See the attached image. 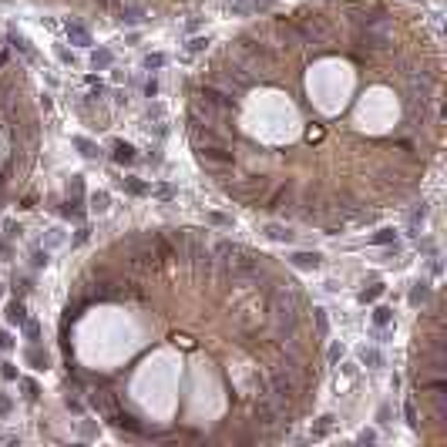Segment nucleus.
<instances>
[{
  "label": "nucleus",
  "instance_id": "nucleus-1",
  "mask_svg": "<svg viewBox=\"0 0 447 447\" xmlns=\"http://www.w3.org/2000/svg\"><path fill=\"white\" fill-rule=\"evenodd\" d=\"M296 390H300V380H296V370H289V367H276L266 377V393L276 397L279 403H286V407L292 403Z\"/></svg>",
  "mask_w": 447,
  "mask_h": 447
},
{
  "label": "nucleus",
  "instance_id": "nucleus-2",
  "mask_svg": "<svg viewBox=\"0 0 447 447\" xmlns=\"http://www.w3.org/2000/svg\"><path fill=\"white\" fill-rule=\"evenodd\" d=\"M360 47H370V51H387L390 47V27L387 21H373V24H363L360 31Z\"/></svg>",
  "mask_w": 447,
  "mask_h": 447
},
{
  "label": "nucleus",
  "instance_id": "nucleus-3",
  "mask_svg": "<svg viewBox=\"0 0 447 447\" xmlns=\"http://www.w3.org/2000/svg\"><path fill=\"white\" fill-rule=\"evenodd\" d=\"M202 101H209L212 108H219V111H232L235 104H239V98H235V91H229V88H222V84H202L199 91H195Z\"/></svg>",
  "mask_w": 447,
  "mask_h": 447
},
{
  "label": "nucleus",
  "instance_id": "nucleus-4",
  "mask_svg": "<svg viewBox=\"0 0 447 447\" xmlns=\"http://www.w3.org/2000/svg\"><path fill=\"white\" fill-rule=\"evenodd\" d=\"M252 414H256V424L272 427V424H279V420H282V414H286V403H279L276 397L262 393V397L256 400V407H252Z\"/></svg>",
  "mask_w": 447,
  "mask_h": 447
},
{
  "label": "nucleus",
  "instance_id": "nucleus-5",
  "mask_svg": "<svg viewBox=\"0 0 447 447\" xmlns=\"http://www.w3.org/2000/svg\"><path fill=\"white\" fill-rule=\"evenodd\" d=\"M276 0H229L225 4V11L232 14V17H249V14H266Z\"/></svg>",
  "mask_w": 447,
  "mask_h": 447
},
{
  "label": "nucleus",
  "instance_id": "nucleus-6",
  "mask_svg": "<svg viewBox=\"0 0 447 447\" xmlns=\"http://www.w3.org/2000/svg\"><path fill=\"white\" fill-rule=\"evenodd\" d=\"M195 148H199V158L209 162V165H232L235 162L232 152H225V148H219V145H195Z\"/></svg>",
  "mask_w": 447,
  "mask_h": 447
},
{
  "label": "nucleus",
  "instance_id": "nucleus-7",
  "mask_svg": "<svg viewBox=\"0 0 447 447\" xmlns=\"http://www.w3.org/2000/svg\"><path fill=\"white\" fill-rule=\"evenodd\" d=\"M108 420H111L114 427H121V430H131V434H138V437L145 434V427L138 424V417L124 414V410H114V407H111V410H108Z\"/></svg>",
  "mask_w": 447,
  "mask_h": 447
},
{
  "label": "nucleus",
  "instance_id": "nucleus-8",
  "mask_svg": "<svg viewBox=\"0 0 447 447\" xmlns=\"http://www.w3.org/2000/svg\"><path fill=\"white\" fill-rule=\"evenodd\" d=\"M145 4H141V0H128V4H124L121 11H118V21L121 24H141L145 21Z\"/></svg>",
  "mask_w": 447,
  "mask_h": 447
},
{
  "label": "nucleus",
  "instance_id": "nucleus-9",
  "mask_svg": "<svg viewBox=\"0 0 447 447\" xmlns=\"http://www.w3.org/2000/svg\"><path fill=\"white\" fill-rule=\"evenodd\" d=\"M64 31H67V41H71V44H78V47H88L91 44V31L81 21H67Z\"/></svg>",
  "mask_w": 447,
  "mask_h": 447
},
{
  "label": "nucleus",
  "instance_id": "nucleus-10",
  "mask_svg": "<svg viewBox=\"0 0 447 447\" xmlns=\"http://www.w3.org/2000/svg\"><path fill=\"white\" fill-rule=\"evenodd\" d=\"M289 262L296 269H320L323 266V256H320V252H292Z\"/></svg>",
  "mask_w": 447,
  "mask_h": 447
},
{
  "label": "nucleus",
  "instance_id": "nucleus-11",
  "mask_svg": "<svg viewBox=\"0 0 447 447\" xmlns=\"http://www.w3.org/2000/svg\"><path fill=\"white\" fill-rule=\"evenodd\" d=\"M4 316H7V323H11V326H24V323H27V306H24L21 300H11Z\"/></svg>",
  "mask_w": 447,
  "mask_h": 447
},
{
  "label": "nucleus",
  "instance_id": "nucleus-12",
  "mask_svg": "<svg viewBox=\"0 0 447 447\" xmlns=\"http://www.w3.org/2000/svg\"><path fill=\"white\" fill-rule=\"evenodd\" d=\"M262 235H266V239H272V242H292V235H296V232H289L286 225L269 222V225H262Z\"/></svg>",
  "mask_w": 447,
  "mask_h": 447
},
{
  "label": "nucleus",
  "instance_id": "nucleus-13",
  "mask_svg": "<svg viewBox=\"0 0 447 447\" xmlns=\"http://www.w3.org/2000/svg\"><path fill=\"white\" fill-rule=\"evenodd\" d=\"M333 427H336V417H333V414H323V417L313 424V440H323V437H330V434H333Z\"/></svg>",
  "mask_w": 447,
  "mask_h": 447
},
{
  "label": "nucleus",
  "instance_id": "nucleus-14",
  "mask_svg": "<svg viewBox=\"0 0 447 447\" xmlns=\"http://www.w3.org/2000/svg\"><path fill=\"white\" fill-rule=\"evenodd\" d=\"M407 300H410V306H420V303H427V300H430V282H427V279H417Z\"/></svg>",
  "mask_w": 447,
  "mask_h": 447
},
{
  "label": "nucleus",
  "instance_id": "nucleus-15",
  "mask_svg": "<svg viewBox=\"0 0 447 447\" xmlns=\"http://www.w3.org/2000/svg\"><path fill=\"white\" fill-rule=\"evenodd\" d=\"M360 363L370 367V370H380L383 367V353H380V350H373V347H363V350H360Z\"/></svg>",
  "mask_w": 447,
  "mask_h": 447
},
{
  "label": "nucleus",
  "instance_id": "nucleus-16",
  "mask_svg": "<svg viewBox=\"0 0 447 447\" xmlns=\"http://www.w3.org/2000/svg\"><path fill=\"white\" fill-rule=\"evenodd\" d=\"M111 148H114V162H118V165H131L134 158H138V155H134V148L128 145V141H114Z\"/></svg>",
  "mask_w": 447,
  "mask_h": 447
},
{
  "label": "nucleus",
  "instance_id": "nucleus-17",
  "mask_svg": "<svg viewBox=\"0 0 447 447\" xmlns=\"http://www.w3.org/2000/svg\"><path fill=\"white\" fill-rule=\"evenodd\" d=\"M313 323H316V336H320V340H326V336H330V320H326V310H323V306H316V310H313Z\"/></svg>",
  "mask_w": 447,
  "mask_h": 447
},
{
  "label": "nucleus",
  "instance_id": "nucleus-18",
  "mask_svg": "<svg viewBox=\"0 0 447 447\" xmlns=\"http://www.w3.org/2000/svg\"><path fill=\"white\" fill-rule=\"evenodd\" d=\"M390 323H393V310L390 306H377V310H373V326H377V330H387Z\"/></svg>",
  "mask_w": 447,
  "mask_h": 447
},
{
  "label": "nucleus",
  "instance_id": "nucleus-19",
  "mask_svg": "<svg viewBox=\"0 0 447 447\" xmlns=\"http://www.w3.org/2000/svg\"><path fill=\"white\" fill-rule=\"evenodd\" d=\"M121 189L128 192V195H148V185L141 179H134V175H128V179H121Z\"/></svg>",
  "mask_w": 447,
  "mask_h": 447
},
{
  "label": "nucleus",
  "instance_id": "nucleus-20",
  "mask_svg": "<svg viewBox=\"0 0 447 447\" xmlns=\"http://www.w3.org/2000/svg\"><path fill=\"white\" fill-rule=\"evenodd\" d=\"M27 363H31L34 370H47V367H51V360H47V353H41L37 347H31V350H27Z\"/></svg>",
  "mask_w": 447,
  "mask_h": 447
},
{
  "label": "nucleus",
  "instance_id": "nucleus-21",
  "mask_svg": "<svg viewBox=\"0 0 447 447\" xmlns=\"http://www.w3.org/2000/svg\"><path fill=\"white\" fill-rule=\"evenodd\" d=\"M7 41H11V44H14V47H17V51H21V54H24V57H34V47H31V44H27V37H24V34H17V31H11V34H7Z\"/></svg>",
  "mask_w": 447,
  "mask_h": 447
},
{
  "label": "nucleus",
  "instance_id": "nucleus-22",
  "mask_svg": "<svg viewBox=\"0 0 447 447\" xmlns=\"http://www.w3.org/2000/svg\"><path fill=\"white\" fill-rule=\"evenodd\" d=\"M370 242H373V246H397V232H393V229H377Z\"/></svg>",
  "mask_w": 447,
  "mask_h": 447
},
{
  "label": "nucleus",
  "instance_id": "nucleus-23",
  "mask_svg": "<svg viewBox=\"0 0 447 447\" xmlns=\"http://www.w3.org/2000/svg\"><path fill=\"white\" fill-rule=\"evenodd\" d=\"M111 51H104V47H101V51H94V54H91V67H94V71H104V67H111Z\"/></svg>",
  "mask_w": 447,
  "mask_h": 447
},
{
  "label": "nucleus",
  "instance_id": "nucleus-24",
  "mask_svg": "<svg viewBox=\"0 0 447 447\" xmlns=\"http://www.w3.org/2000/svg\"><path fill=\"white\" fill-rule=\"evenodd\" d=\"M424 219H427V205L420 202V205H414V209L407 212V225H410V232H414V229H417L420 222H424Z\"/></svg>",
  "mask_w": 447,
  "mask_h": 447
},
{
  "label": "nucleus",
  "instance_id": "nucleus-25",
  "mask_svg": "<svg viewBox=\"0 0 447 447\" xmlns=\"http://www.w3.org/2000/svg\"><path fill=\"white\" fill-rule=\"evenodd\" d=\"M74 148H78L84 158H98L101 155V148L94 145V141H88V138H74Z\"/></svg>",
  "mask_w": 447,
  "mask_h": 447
},
{
  "label": "nucleus",
  "instance_id": "nucleus-26",
  "mask_svg": "<svg viewBox=\"0 0 447 447\" xmlns=\"http://www.w3.org/2000/svg\"><path fill=\"white\" fill-rule=\"evenodd\" d=\"M61 212L67 215V219H84V209H81V199H67L64 202V209Z\"/></svg>",
  "mask_w": 447,
  "mask_h": 447
},
{
  "label": "nucleus",
  "instance_id": "nucleus-27",
  "mask_svg": "<svg viewBox=\"0 0 447 447\" xmlns=\"http://www.w3.org/2000/svg\"><path fill=\"white\" fill-rule=\"evenodd\" d=\"M84 306H88V300H78L74 306H67V310H64V326H67V323H74V320L84 313Z\"/></svg>",
  "mask_w": 447,
  "mask_h": 447
},
{
  "label": "nucleus",
  "instance_id": "nucleus-28",
  "mask_svg": "<svg viewBox=\"0 0 447 447\" xmlns=\"http://www.w3.org/2000/svg\"><path fill=\"white\" fill-rule=\"evenodd\" d=\"M209 44H212L209 37H192L189 44H185V51H189V54H202V51H209Z\"/></svg>",
  "mask_w": 447,
  "mask_h": 447
},
{
  "label": "nucleus",
  "instance_id": "nucleus-29",
  "mask_svg": "<svg viewBox=\"0 0 447 447\" xmlns=\"http://www.w3.org/2000/svg\"><path fill=\"white\" fill-rule=\"evenodd\" d=\"M380 292H383V286H380V282H370L367 289H360V303H373L377 296H380Z\"/></svg>",
  "mask_w": 447,
  "mask_h": 447
},
{
  "label": "nucleus",
  "instance_id": "nucleus-30",
  "mask_svg": "<svg viewBox=\"0 0 447 447\" xmlns=\"http://www.w3.org/2000/svg\"><path fill=\"white\" fill-rule=\"evenodd\" d=\"M326 360H330V363H340V360H343V343H330V350H326Z\"/></svg>",
  "mask_w": 447,
  "mask_h": 447
},
{
  "label": "nucleus",
  "instance_id": "nucleus-31",
  "mask_svg": "<svg viewBox=\"0 0 447 447\" xmlns=\"http://www.w3.org/2000/svg\"><path fill=\"white\" fill-rule=\"evenodd\" d=\"M403 414H407V424L414 427V430L420 427V420H417V407H414V400H407V407H403Z\"/></svg>",
  "mask_w": 447,
  "mask_h": 447
},
{
  "label": "nucleus",
  "instance_id": "nucleus-32",
  "mask_svg": "<svg viewBox=\"0 0 447 447\" xmlns=\"http://www.w3.org/2000/svg\"><path fill=\"white\" fill-rule=\"evenodd\" d=\"M158 195V199L162 202H168V199H175V189H172V185H165V182H162V185H155V189H152Z\"/></svg>",
  "mask_w": 447,
  "mask_h": 447
},
{
  "label": "nucleus",
  "instance_id": "nucleus-33",
  "mask_svg": "<svg viewBox=\"0 0 447 447\" xmlns=\"http://www.w3.org/2000/svg\"><path fill=\"white\" fill-rule=\"evenodd\" d=\"M145 67H148V71H158V67H165V54H148V57H145Z\"/></svg>",
  "mask_w": 447,
  "mask_h": 447
},
{
  "label": "nucleus",
  "instance_id": "nucleus-34",
  "mask_svg": "<svg viewBox=\"0 0 447 447\" xmlns=\"http://www.w3.org/2000/svg\"><path fill=\"white\" fill-rule=\"evenodd\" d=\"M47 262H51V256H47V252H41V249H34L31 266H34V269H41V266H47Z\"/></svg>",
  "mask_w": 447,
  "mask_h": 447
},
{
  "label": "nucleus",
  "instance_id": "nucleus-35",
  "mask_svg": "<svg viewBox=\"0 0 447 447\" xmlns=\"http://www.w3.org/2000/svg\"><path fill=\"white\" fill-rule=\"evenodd\" d=\"M91 205H94L98 212H104V209H108V195H104V192H94V195H91Z\"/></svg>",
  "mask_w": 447,
  "mask_h": 447
},
{
  "label": "nucleus",
  "instance_id": "nucleus-36",
  "mask_svg": "<svg viewBox=\"0 0 447 447\" xmlns=\"http://www.w3.org/2000/svg\"><path fill=\"white\" fill-rule=\"evenodd\" d=\"M24 330H27V340H31V343H37V336H41V326L27 320V323H24Z\"/></svg>",
  "mask_w": 447,
  "mask_h": 447
},
{
  "label": "nucleus",
  "instance_id": "nucleus-37",
  "mask_svg": "<svg viewBox=\"0 0 447 447\" xmlns=\"http://www.w3.org/2000/svg\"><path fill=\"white\" fill-rule=\"evenodd\" d=\"M24 390H27V400H37V383L34 380H24Z\"/></svg>",
  "mask_w": 447,
  "mask_h": 447
},
{
  "label": "nucleus",
  "instance_id": "nucleus-38",
  "mask_svg": "<svg viewBox=\"0 0 447 447\" xmlns=\"http://www.w3.org/2000/svg\"><path fill=\"white\" fill-rule=\"evenodd\" d=\"M209 219H212L215 225H232V219H229V215H222V212H212Z\"/></svg>",
  "mask_w": 447,
  "mask_h": 447
},
{
  "label": "nucleus",
  "instance_id": "nucleus-39",
  "mask_svg": "<svg viewBox=\"0 0 447 447\" xmlns=\"http://www.w3.org/2000/svg\"><path fill=\"white\" fill-rule=\"evenodd\" d=\"M11 347H14L11 333H7V330H0V350H11Z\"/></svg>",
  "mask_w": 447,
  "mask_h": 447
},
{
  "label": "nucleus",
  "instance_id": "nucleus-40",
  "mask_svg": "<svg viewBox=\"0 0 447 447\" xmlns=\"http://www.w3.org/2000/svg\"><path fill=\"white\" fill-rule=\"evenodd\" d=\"M14 289L27 292V289H31V279H27V276H21V279H14Z\"/></svg>",
  "mask_w": 447,
  "mask_h": 447
},
{
  "label": "nucleus",
  "instance_id": "nucleus-41",
  "mask_svg": "<svg viewBox=\"0 0 447 447\" xmlns=\"http://www.w3.org/2000/svg\"><path fill=\"white\" fill-rule=\"evenodd\" d=\"M7 414H11V397L0 393V417H7Z\"/></svg>",
  "mask_w": 447,
  "mask_h": 447
},
{
  "label": "nucleus",
  "instance_id": "nucleus-42",
  "mask_svg": "<svg viewBox=\"0 0 447 447\" xmlns=\"http://www.w3.org/2000/svg\"><path fill=\"white\" fill-rule=\"evenodd\" d=\"M0 367H4V370H0V373H4V377H7V380H17V370H14L11 363H0Z\"/></svg>",
  "mask_w": 447,
  "mask_h": 447
},
{
  "label": "nucleus",
  "instance_id": "nucleus-43",
  "mask_svg": "<svg viewBox=\"0 0 447 447\" xmlns=\"http://www.w3.org/2000/svg\"><path fill=\"white\" fill-rule=\"evenodd\" d=\"M373 440H377L373 430H363V434H360V444H373Z\"/></svg>",
  "mask_w": 447,
  "mask_h": 447
},
{
  "label": "nucleus",
  "instance_id": "nucleus-44",
  "mask_svg": "<svg viewBox=\"0 0 447 447\" xmlns=\"http://www.w3.org/2000/svg\"><path fill=\"white\" fill-rule=\"evenodd\" d=\"M14 235H21V225H17V222H7V239H14Z\"/></svg>",
  "mask_w": 447,
  "mask_h": 447
},
{
  "label": "nucleus",
  "instance_id": "nucleus-45",
  "mask_svg": "<svg viewBox=\"0 0 447 447\" xmlns=\"http://www.w3.org/2000/svg\"><path fill=\"white\" fill-rule=\"evenodd\" d=\"M145 94H148V98H155V94H158V84H155V81H148V84H145Z\"/></svg>",
  "mask_w": 447,
  "mask_h": 447
},
{
  "label": "nucleus",
  "instance_id": "nucleus-46",
  "mask_svg": "<svg viewBox=\"0 0 447 447\" xmlns=\"http://www.w3.org/2000/svg\"><path fill=\"white\" fill-rule=\"evenodd\" d=\"M4 64H7V54H4V51H0V67H4Z\"/></svg>",
  "mask_w": 447,
  "mask_h": 447
}]
</instances>
